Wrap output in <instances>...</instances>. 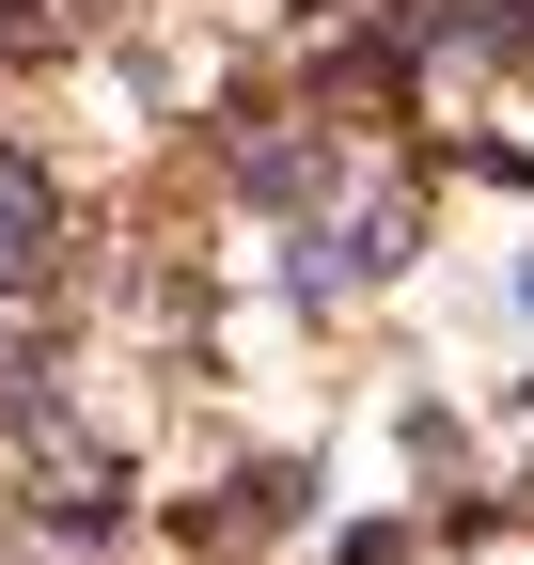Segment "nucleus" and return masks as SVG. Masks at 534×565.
<instances>
[{"mask_svg": "<svg viewBox=\"0 0 534 565\" xmlns=\"http://www.w3.org/2000/svg\"><path fill=\"white\" fill-rule=\"evenodd\" d=\"M32 252H47V189H32V173H17V158H0V282H17V267H32Z\"/></svg>", "mask_w": 534, "mask_h": 565, "instance_id": "nucleus-1", "label": "nucleus"}]
</instances>
